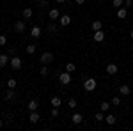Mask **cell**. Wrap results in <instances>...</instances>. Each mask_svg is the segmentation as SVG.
I'll use <instances>...</instances> for the list:
<instances>
[{
	"label": "cell",
	"mask_w": 133,
	"mask_h": 131,
	"mask_svg": "<svg viewBox=\"0 0 133 131\" xmlns=\"http://www.w3.org/2000/svg\"><path fill=\"white\" fill-rule=\"evenodd\" d=\"M96 85H98V83H96L94 78H85V80H83V89H85L87 92L96 91Z\"/></svg>",
	"instance_id": "6da1fadb"
},
{
	"label": "cell",
	"mask_w": 133,
	"mask_h": 131,
	"mask_svg": "<svg viewBox=\"0 0 133 131\" xmlns=\"http://www.w3.org/2000/svg\"><path fill=\"white\" fill-rule=\"evenodd\" d=\"M53 59H55V57H53V53H51V51H44V53H41V57H39V62L48 66L50 62H53Z\"/></svg>",
	"instance_id": "7a4b0ae2"
},
{
	"label": "cell",
	"mask_w": 133,
	"mask_h": 131,
	"mask_svg": "<svg viewBox=\"0 0 133 131\" xmlns=\"http://www.w3.org/2000/svg\"><path fill=\"white\" fill-rule=\"evenodd\" d=\"M9 64H11V67H12V69H21V66H23V60H21L20 57H18V55H16V57H11V60H9Z\"/></svg>",
	"instance_id": "3957f363"
},
{
	"label": "cell",
	"mask_w": 133,
	"mask_h": 131,
	"mask_svg": "<svg viewBox=\"0 0 133 131\" xmlns=\"http://www.w3.org/2000/svg\"><path fill=\"white\" fill-rule=\"evenodd\" d=\"M59 81H61V85H69L71 83V73H62L61 76H59Z\"/></svg>",
	"instance_id": "277c9868"
},
{
	"label": "cell",
	"mask_w": 133,
	"mask_h": 131,
	"mask_svg": "<svg viewBox=\"0 0 133 131\" xmlns=\"http://www.w3.org/2000/svg\"><path fill=\"white\" fill-rule=\"evenodd\" d=\"M48 18H50L51 21L59 20V18H61V11L57 9V7H53V9H50V11H48Z\"/></svg>",
	"instance_id": "5b68a950"
},
{
	"label": "cell",
	"mask_w": 133,
	"mask_h": 131,
	"mask_svg": "<svg viewBox=\"0 0 133 131\" xmlns=\"http://www.w3.org/2000/svg\"><path fill=\"white\" fill-rule=\"evenodd\" d=\"M107 73H108L110 76H114V74H117V73H119V67H117V64H114V62H110V64L107 66Z\"/></svg>",
	"instance_id": "8992f818"
},
{
	"label": "cell",
	"mask_w": 133,
	"mask_h": 131,
	"mask_svg": "<svg viewBox=\"0 0 133 131\" xmlns=\"http://www.w3.org/2000/svg\"><path fill=\"white\" fill-rule=\"evenodd\" d=\"M59 23H61V27H68L71 23V16L69 14H62L61 18H59Z\"/></svg>",
	"instance_id": "52a82bcc"
},
{
	"label": "cell",
	"mask_w": 133,
	"mask_h": 131,
	"mask_svg": "<svg viewBox=\"0 0 133 131\" xmlns=\"http://www.w3.org/2000/svg\"><path fill=\"white\" fill-rule=\"evenodd\" d=\"M92 39L96 41V43H101V41H105V32H103V30H96L94 34H92Z\"/></svg>",
	"instance_id": "ba28073f"
},
{
	"label": "cell",
	"mask_w": 133,
	"mask_h": 131,
	"mask_svg": "<svg viewBox=\"0 0 133 131\" xmlns=\"http://www.w3.org/2000/svg\"><path fill=\"white\" fill-rule=\"evenodd\" d=\"M105 122H107L108 126H114V124L117 122V117H115L114 113H108V115H105Z\"/></svg>",
	"instance_id": "9c48e42d"
},
{
	"label": "cell",
	"mask_w": 133,
	"mask_h": 131,
	"mask_svg": "<svg viewBox=\"0 0 133 131\" xmlns=\"http://www.w3.org/2000/svg\"><path fill=\"white\" fill-rule=\"evenodd\" d=\"M9 60H11L9 55H7V53H2V55H0V67H5V66L9 64Z\"/></svg>",
	"instance_id": "30bf717a"
},
{
	"label": "cell",
	"mask_w": 133,
	"mask_h": 131,
	"mask_svg": "<svg viewBox=\"0 0 133 131\" xmlns=\"http://www.w3.org/2000/svg\"><path fill=\"white\" fill-rule=\"evenodd\" d=\"M30 36H32V37H36V39H37V37L41 36V27H39V25H34V27L30 29Z\"/></svg>",
	"instance_id": "8fae6325"
},
{
	"label": "cell",
	"mask_w": 133,
	"mask_h": 131,
	"mask_svg": "<svg viewBox=\"0 0 133 131\" xmlns=\"http://www.w3.org/2000/svg\"><path fill=\"white\" fill-rule=\"evenodd\" d=\"M71 121H73V124H82V122H83V117H82V113H78V112H75V113H73V117H71Z\"/></svg>",
	"instance_id": "7c38bea8"
},
{
	"label": "cell",
	"mask_w": 133,
	"mask_h": 131,
	"mask_svg": "<svg viewBox=\"0 0 133 131\" xmlns=\"http://www.w3.org/2000/svg\"><path fill=\"white\" fill-rule=\"evenodd\" d=\"M50 105L53 106V108H59V106L62 105V99L59 98V96H53V98L50 99Z\"/></svg>",
	"instance_id": "4fadbf2b"
},
{
	"label": "cell",
	"mask_w": 133,
	"mask_h": 131,
	"mask_svg": "<svg viewBox=\"0 0 133 131\" xmlns=\"http://www.w3.org/2000/svg\"><path fill=\"white\" fill-rule=\"evenodd\" d=\"M14 30L16 32H20V34H23V32H25V21H16V23H14Z\"/></svg>",
	"instance_id": "5bb4252c"
},
{
	"label": "cell",
	"mask_w": 133,
	"mask_h": 131,
	"mask_svg": "<svg viewBox=\"0 0 133 131\" xmlns=\"http://www.w3.org/2000/svg\"><path fill=\"white\" fill-rule=\"evenodd\" d=\"M126 16H128V9H126V7H119V9H117V18H119V20H124Z\"/></svg>",
	"instance_id": "9a60e30c"
},
{
	"label": "cell",
	"mask_w": 133,
	"mask_h": 131,
	"mask_svg": "<svg viewBox=\"0 0 133 131\" xmlns=\"http://www.w3.org/2000/svg\"><path fill=\"white\" fill-rule=\"evenodd\" d=\"M119 94H121V96H130V94H131V89H130L128 85H121V87H119Z\"/></svg>",
	"instance_id": "2e32d148"
},
{
	"label": "cell",
	"mask_w": 133,
	"mask_h": 131,
	"mask_svg": "<svg viewBox=\"0 0 133 131\" xmlns=\"http://www.w3.org/2000/svg\"><path fill=\"white\" fill-rule=\"evenodd\" d=\"M5 101H12L14 98H16V92H14V89H9V91H5Z\"/></svg>",
	"instance_id": "e0dca14e"
},
{
	"label": "cell",
	"mask_w": 133,
	"mask_h": 131,
	"mask_svg": "<svg viewBox=\"0 0 133 131\" xmlns=\"http://www.w3.org/2000/svg\"><path fill=\"white\" fill-rule=\"evenodd\" d=\"M21 14H23V18H25V20H30L32 16H34V11H32L30 7H25V9H23V12H21Z\"/></svg>",
	"instance_id": "ac0fdd59"
},
{
	"label": "cell",
	"mask_w": 133,
	"mask_h": 131,
	"mask_svg": "<svg viewBox=\"0 0 133 131\" xmlns=\"http://www.w3.org/2000/svg\"><path fill=\"white\" fill-rule=\"evenodd\" d=\"M37 106H39V103H37L36 99H30V101H29V105H27V108H29L30 112H36V110H37Z\"/></svg>",
	"instance_id": "d6986e66"
},
{
	"label": "cell",
	"mask_w": 133,
	"mask_h": 131,
	"mask_svg": "<svg viewBox=\"0 0 133 131\" xmlns=\"http://www.w3.org/2000/svg\"><path fill=\"white\" fill-rule=\"evenodd\" d=\"M91 29H92V30H94V32H96V30H101V29H103V23H101V21H99V20L92 21V23H91Z\"/></svg>",
	"instance_id": "ffe728a7"
},
{
	"label": "cell",
	"mask_w": 133,
	"mask_h": 131,
	"mask_svg": "<svg viewBox=\"0 0 133 131\" xmlns=\"http://www.w3.org/2000/svg\"><path fill=\"white\" fill-rule=\"evenodd\" d=\"M39 119H41V117H39V113H37V110H36V112H30V117H29V121H30L32 124H36V122L39 121Z\"/></svg>",
	"instance_id": "44dd1931"
},
{
	"label": "cell",
	"mask_w": 133,
	"mask_h": 131,
	"mask_svg": "<svg viewBox=\"0 0 133 131\" xmlns=\"http://www.w3.org/2000/svg\"><path fill=\"white\" fill-rule=\"evenodd\" d=\"M36 50H37V46H36V44H29V46L25 48V51H27L29 55H34V53H36Z\"/></svg>",
	"instance_id": "7402d4cb"
},
{
	"label": "cell",
	"mask_w": 133,
	"mask_h": 131,
	"mask_svg": "<svg viewBox=\"0 0 133 131\" xmlns=\"http://www.w3.org/2000/svg\"><path fill=\"white\" fill-rule=\"evenodd\" d=\"M48 73H50V71H48V66H46V64H43L41 69H39V74H41V76H48Z\"/></svg>",
	"instance_id": "603a6c76"
},
{
	"label": "cell",
	"mask_w": 133,
	"mask_h": 131,
	"mask_svg": "<svg viewBox=\"0 0 133 131\" xmlns=\"http://www.w3.org/2000/svg\"><path fill=\"white\" fill-rule=\"evenodd\" d=\"M16 85H18V81L14 80V78H9L7 80V89H16Z\"/></svg>",
	"instance_id": "cb8c5ba5"
},
{
	"label": "cell",
	"mask_w": 133,
	"mask_h": 131,
	"mask_svg": "<svg viewBox=\"0 0 133 131\" xmlns=\"http://www.w3.org/2000/svg\"><path fill=\"white\" fill-rule=\"evenodd\" d=\"M66 71H68V73H75V71H76V66H75L73 62H68V64H66Z\"/></svg>",
	"instance_id": "d4e9b609"
},
{
	"label": "cell",
	"mask_w": 133,
	"mask_h": 131,
	"mask_svg": "<svg viewBox=\"0 0 133 131\" xmlns=\"http://www.w3.org/2000/svg\"><path fill=\"white\" fill-rule=\"evenodd\" d=\"M76 105H78V103H76V99H75V98H71V99L68 101V106H69L71 110H76Z\"/></svg>",
	"instance_id": "484cf974"
},
{
	"label": "cell",
	"mask_w": 133,
	"mask_h": 131,
	"mask_svg": "<svg viewBox=\"0 0 133 131\" xmlns=\"http://www.w3.org/2000/svg\"><path fill=\"white\" fill-rule=\"evenodd\" d=\"M94 119L98 122H101V121H105V112H98L96 115H94Z\"/></svg>",
	"instance_id": "4316f807"
},
{
	"label": "cell",
	"mask_w": 133,
	"mask_h": 131,
	"mask_svg": "<svg viewBox=\"0 0 133 131\" xmlns=\"http://www.w3.org/2000/svg\"><path fill=\"white\" fill-rule=\"evenodd\" d=\"M99 108H101V112H108V110H110V103H107V101H103L101 105H99Z\"/></svg>",
	"instance_id": "83f0119b"
},
{
	"label": "cell",
	"mask_w": 133,
	"mask_h": 131,
	"mask_svg": "<svg viewBox=\"0 0 133 131\" xmlns=\"http://www.w3.org/2000/svg\"><path fill=\"white\" fill-rule=\"evenodd\" d=\"M112 5L119 9V7H123V5H124V0H112Z\"/></svg>",
	"instance_id": "f1b7e54d"
},
{
	"label": "cell",
	"mask_w": 133,
	"mask_h": 131,
	"mask_svg": "<svg viewBox=\"0 0 133 131\" xmlns=\"http://www.w3.org/2000/svg\"><path fill=\"white\" fill-rule=\"evenodd\" d=\"M112 105H115V106H119V105H121V99H119V96H114V98H112Z\"/></svg>",
	"instance_id": "f546056e"
},
{
	"label": "cell",
	"mask_w": 133,
	"mask_h": 131,
	"mask_svg": "<svg viewBox=\"0 0 133 131\" xmlns=\"http://www.w3.org/2000/svg\"><path fill=\"white\" fill-rule=\"evenodd\" d=\"M48 32H50V34H55V32H57V27H55L53 23H50V25H48Z\"/></svg>",
	"instance_id": "4dcf8cb0"
},
{
	"label": "cell",
	"mask_w": 133,
	"mask_h": 131,
	"mask_svg": "<svg viewBox=\"0 0 133 131\" xmlns=\"http://www.w3.org/2000/svg\"><path fill=\"white\" fill-rule=\"evenodd\" d=\"M5 43H7V37H5L4 34H0V46H4Z\"/></svg>",
	"instance_id": "1f68e13d"
},
{
	"label": "cell",
	"mask_w": 133,
	"mask_h": 131,
	"mask_svg": "<svg viewBox=\"0 0 133 131\" xmlns=\"http://www.w3.org/2000/svg\"><path fill=\"white\" fill-rule=\"evenodd\" d=\"M16 53H18L16 48H9V53H7V55H9V57H16Z\"/></svg>",
	"instance_id": "d6a6232c"
},
{
	"label": "cell",
	"mask_w": 133,
	"mask_h": 131,
	"mask_svg": "<svg viewBox=\"0 0 133 131\" xmlns=\"http://www.w3.org/2000/svg\"><path fill=\"white\" fill-rule=\"evenodd\" d=\"M37 5H39V7H46V5H48V0H39Z\"/></svg>",
	"instance_id": "836d02e7"
},
{
	"label": "cell",
	"mask_w": 133,
	"mask_h": 131,
	"mask_svg": "<svg viewBox=\"0 0 133 131\" xmlns=\"http://www.w3.org/2000/svg\"><path fill=\"white\" fill-rule=\"evenodd\" d=\"M133 5V0H124V7H131Z\"/></svg>",
	"instance_id": "e575fe53"
},
{
	"label": "cell",
	"mask_w": 133,
	"mask_h": 131,
	"mask_svg": "<svg viewBox=\"0 0 133 131\" xmlns=\"http://www.w3.org/2000/svg\"><path fill=\"white\" fill-rule=\"evenodd\" d=\"M51 117H59V108H53L51 110Z\"/></svg>",
	"instance_id": "d590c367"
},
{
	"label": "cell",
	"mask_w": 133,
	"mask_h": 131,
	"mask_svg": "<svg viewBox=\"0 0 133 131\" xmlns=\"http://www.w3.org/2000/svg\"><path fill=\"white\" fill-rule=\"evenodd\" d=\"M76 4H78V5H82V4H85V0H76Z\"/></svg>",
	"instance_id": "8d00e7d4"
},
{
	"label": "cell",
	"mask_w": 133,
	"mask_h": 131,
	"mask_svg": "<svg viewBox=\"0 0 133 131\" xmlns=\"http://www.w3.org/2000/svg\"><path fill=\"white\" fill-rule=\"evenodd\" d=\"M55 2H57V4H64L66 0H55Z\"/></svg>",
	"instance_id": "74e56055"
},
{
	"label": "cell",
	"mask_w": 133,
	"mask_h": 131,
	"mask_svg": "<svg viewBox=\"0 0 133 131\" xmlns=\"http://www.w3.org/2000/svg\"><path fill=\"white\" fill-rule=\"evenodd\" d=\"M130 37H131V39H133V30H131V32H130Z\"/></svg>",
	"instance_id": "f35d334b"
},
{
	"label": "cell",
	"mask_w": 133,
	"mask_h": 131,
	"mask_svg": "<svg viewBox=\"0 0 133 131\" xmlns=\"http://www.w3.org/2000/svg\"><path fill=\"white\" fill-rule=\"evenodd\" d=\"M2 126H4V121H0V128H2Z\"/></svg>",
	"instance_id": "ab89813d"
},
{
	"label": "cell",
	"mask_w": 133,
	"mask_h": 131,
	"mask_svg": "<svg viewBox=\"0 0 133 131\" xmlns=\"http://www.w3.org/2000/svg\"><path fill=\"white\" fill-rule=\"evenodd\" d=\"M98 2H103V0H98Z\"/></svg>",
	"instance_id": "60d3db41"
}]
</instances>
